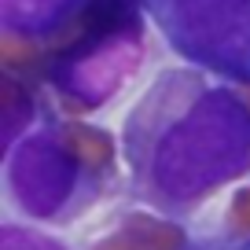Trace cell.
<instances>
[{"label": "cell", "instance_id": "cell-1", "mask_svg": "<svg viewBox=\"0 0 250 250\" xmlns=\"http://www.w3.org/2000/svg\"><path fill=\"white\" fill-rule=\"evenodd\" d=\"M250 155V110L235 96L213 92L188 110L158 144L155 177L173 195H195L232 177Z\"/></svg>", "mask_w": 250, "mask_h": 250}, {"label": "cell", "instance_id": "cell-3", "mask_svg": "<svg viewBox=\"0 0 250 250\" xmlns=\"http://www.w3.org/2000/svg\"><path fill=\"white\" fill-rule=\"evenodd\" d=\"M136 59H140L136 33L88 41L85 52H70V59L62 62V88L81 103H100L133 74Z\"/></svg>", "mask_w": 250, "mask_h": 250}, {"label": "cell", "instance_id": "cell-5", "mask_svg": "<svg viewBox=\"0 0 250 250\" xmlns=\"http://www.w3.org/2000/svg\"><path fill=\"white\" fill-rule=\"evenodd\" d=\"M62 0H0V15L11 30H41Z\"/></svg>", "mask_w": 250, "mask_h": 250}, {"label": "cell", "instance_id": "cell-4", "mask_svg": "<svg viewBox=\"0 0 250 250\" xmlns=\"http://www.w3.org/2000/svg\"><path fill=\"white\" fill-rule=\"evenodd\" d=\"M136 22V4L133 0H88L81 11V33L88 41H107L118 33H129Z\"/></svg>", "mask_w": 250, "mask_h": 250}, {"label": "cell", "instance_id": "cell-2", "mask_svg": "<svg viewBox=\"0 0 250 250\" xmlns=\"http://www.w3.org/2000/svg\"><path fill=\"white\" fill-rule=\"evenodd\" d=\"M162 19L188 55L250 74V0H162Z\"/></svg>", "mask_w": 250, "mask_h": 250}]
</instances>
